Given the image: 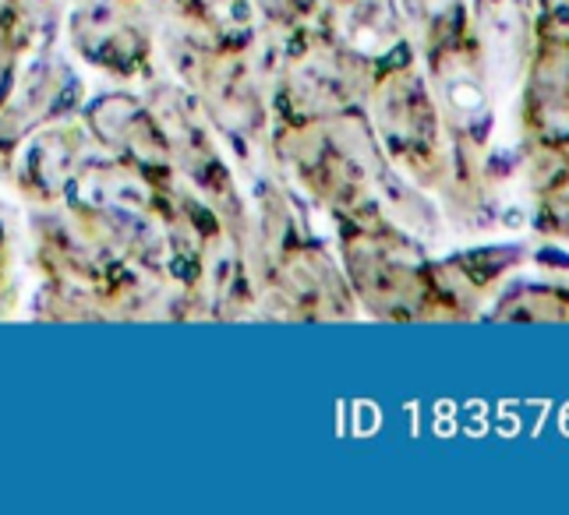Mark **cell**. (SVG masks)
<instances>
[{
    "mask_svg": "<svg viewBox=\"0 0 569 515\" xmlns=\"http://www.w3.org/2000/svg\"><path fill=\"white\" fill-rule=\"evenodd\" d=\"M269 155L332 220L397 223L418 241L442 233V212L389 163L365 110L305 124H272Z\"/></svg>",
    "mask_w": 569,
    "mask_h": 515,
    "instance_id": "1",
    "label": "cell"
},
{
    "mask_svg": "<svg viewBox=\"0 0 569 515\" xmlns=\"http://www.w3.org/2000/svg\"><path fill=\"white\" fill-rule=\"evenodd\" d=\"M262 47L277 124H305L365 110L376 61L347 47L326 22H311L287 36H269Z\"/></svg>",
    "mask_w": 569,
    "mask_h": 515,
    "instance_id": "2",
    "label": "cell"
},
{
    "mask_svg": "<svg viewBox=\"0 0 569 515\" xmlns=\"http://www.w3.org/2000/svg\"><path fill=\"white\" fill-rule=\"evenodd\" d=\"M184 89L199 99L223 149L244 170L259 173L272 163V99L266 74V47L259 26H238L216 43L199 68L188 74Z\"/></svg>",
    "mask_w": 569,
    "mask_h": 515,
    "instance_id": "3",
    "label": "cell"
},
{
    "mask_svg": "<svg viewBox=\"0 0 569 515\" xmlns=\"http://www.w3.org/2000/svg\"><path fill=\"white\" fill-rule=\"evenodd\" d=\"M337 223L340 265L358 311L389 322L446 319L436 283V262L415 233L397 223Z\"/></svg>",
    "mask_w": 569,
    "mask_h": 515,
    "instance_id": "4",
    "label": "cell"
},
{
    "mask_svg": "<svg viewBox=\"0 0 569 515\" xmlns=\"http://www.w3.org/2000/svg\"><path fill=\"white\" fill-rule=\"evenodd\" d=\"M365 113L389 163L410 184L439 194L453 166V138L446 131L436 92L418 68L415 50L376 64Z\"/></svg>",
    "mask_w": 569,
    "mask_h": 515,
    "instance_id": "5",
    "label": "cell"
},
{
    "mask_svg": "<svg viewBox=\"0 0 569 515\" xmlns=\"http://www.w3.org/2000/svg\"><path fill=\"white\" fill-rule=\"evenodd\" d=\"M146 103L152 107L156 121H160V128L167 134L178 181L188 191L199 194L223 223L244 230L248 226V194L227 160L220 134L212 131L209 117L202 113L199 99H194L181 82H156L152 78Z\"/></svg>",
    "mask_w": 569,
    "mask_h": 515,
    "instance_id": "6",
    "label": "cell"
},
{
    "mask_svg": "<svg viewBox=\"0 0 569 515\" xmlns=\"http://www.w3.org/2000/svg\"><path fill=\"white\" fill-rule=\"evenodd\" d=\"M527 149L569 152V8L535 11V36L520 78Z\"/></svg>",
    "mask_w": 569,
    "mask_h": 515,
    "instance_id": "7",
    "label": "cell"
},
{
    "mask_svg": "<svg viewBox=\"0 0 569 515\" xmlns=\"http://www.w3.org/2000/svg\"><path fill=\"white\" fill-rule=\"evenodd\" d=\"M68 43L86 64L121 82L156 78V36L146 0H71Z\"/></svg>",
    "mask_w": 569,
    "mask_h": 515,
    "instance_id": "8",
    "label": "cell"
},
{
    "mask_svg": "<svg viewBox=\"0 0 569 515\" xmlns=\"http://www.w3.org/2000/svg\"><path fill=\"white\" fill-rule=\"evenodd\" d=\"M86 128L92 131L96 145L107 149L113 160H121L131 170L149 176L156 188L170 191L181 184L170 160L167 134L160 121H156L152 107L146 103V95L107 92L100 99H92L86 107Z\"/></svg>",
    "mask_w": 569,
    "mask_h": 515,
    "instance_id": "9",
    "label": "cell"
},
{
    "mask_svg": "<svg viewBox=\"0 0 569 515\" xmlns=\"http://www.w3.org/2000/svg\"><path fill=\"white\" fill-rule=\"evenodd\" d=\"M96 138L86 124H74L71 117L53 121L29 134V145L14 166V184L22 188L29 202L57 205L68 202L78 176L96 160Z\"/></svg>",
    "mask_w": 569,
    "mask_h": 515,
    "instance_id": "10",
    "label": "cell"
},
{
    "mask_svg": "<svg viewBox=\"0 0 569 515\" xmlns=\"http://www.w3.org/2000/svg\"><path fill=\"white\" fill-rule=\"evenodd\" d=\"M78 92H82L78 74L53 53H39L14 78L4 107H0V152H14V145L26 142L32 131L64 121L78 107Z\"/></svg>",
    "mask_w": 569,
    "mask_h": 515,
    "instance_id": "11",
    "label": "cell"
},
{
    "mask_svg": "<svg viewBox=\"0 0 569 515\" xmlns=\"http://www.w3.org/2000/svg\"><path fill=\"white\" fill-rule=\"evenodd\" d=\"M322 22L376 64L415 50L407 39L400 0H322Z\"/></svg>",
    "mask_w": 569,
    "mask_h": 515,
    "instance_id": "12",
    "label": "cell"
},
{
    "mask_svg": "<svg viewBox=\"0 0 569 515\" xmlns=\"http://www.w3.org/2000/svg\"><path fill=\"white\" fill-rule=\"evenodd\" d=\"M531 226L569 244V152L531 149Z\"/></svg>",
    "mask_w": 569,
    "mask_h": 515,
    "instance_id": "13",
    "label": "cell"
},
{
    "mask_svg": "<svg viewBox=\"0 0 569 515\" xmlns=\"http://www.w3.org/2000/svg\"><path fill=\"white\" fill-rule=\"evenodd\" d=\"M488 314L496 322H569V286H552V283L506 286Z\"/></svg>",
    "mask_w": 569,
    "mask_h": 515,
    "instance_id": "14",
    "label": "cell"
},
{
    "mask_svg": "<svg viewBox=\"0 0 569 515\" xmlns=\"http://www.w3.org/2000/svg\"><path fill=\"white\" fill-rule=\"evenodd\" d=\"M266 36H287L311 22H322V0H248Z\"/></svg>",
    "mask_w": 569,
    "mask_h": 515,
    "instance_id": "15",
    "label": "cell"
},
{
    "mask_svg": "<svg viewBox=\"0 0 569 515\" xmlns=\"http://www.w3.org/2000/svg\"><path fill=\"white\" fill-rule=\"evenodd\" d=\"M29 39L32 32L26 29V22L14 14L11 4L0 0V107H4V99L18 78V61H22V50L29 47Z\"/></svg>",
    "mask_w": 569,
    "mask_h": 515,
    "instance_id": "16",
    "label": "cell"
},
{
    "mask_svg": "<svg viewBox=\"0 0 569 515\" xmlns=\"http://www.w3.org/2000/svg\"><path fill=\"white\" fill-rule=\"evenodd\" d=\"M194 4H202L212 14H220L223 22H230V26H251L254 22L248 0H194ZM254 26H259V22H254Z\"/></svg>",
    "mask_w": 569,
    "mask_h": 515,
    "instance_id": "17",
    "label": "cell"
},
{
    "mask_svg": "<svg viewBox=\"0 0 569 515\" xmlns=\"http://www.w3.org/2000/svg\"><path fill=\"white\" fill-rule=\"evenodd\" d=\"M538 11H548V8H569V0H535Z\"/></svg>",
    "mask_w": 569,
    "mask_h": 515,
    "instance_id": "18",
    "label": "cell"
}]
</instances>
